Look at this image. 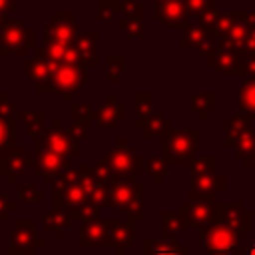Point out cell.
<instances>
[{"label": "cell", "instance_id": "30bf717a", "mask_svg": "<svg viewBox=\"0 0 255 255\" xmlns=\"http://www.w3.org/2000/svg\"><path fill=\"white\" fill-rule=\"evenodd\" d=\"M36 171L44 177L46 183H54V179L68 167H72V157H66V155H60V153H54V151H48V149H40L36 151Z\"/></svg>", "mask_w": 255, "mask_h": 255}, {"label": "cell", "instance_id": "d6986e66", "mask_svg": "<svg viewBox=\"0 0 255 255\" xmlns=\"http://www.w3.org/2000/svg\"><path fill=\"white\" fill-rule=\"evenodd\" d=\"M74 46L78 48V52L82 56V62L86 66H96L98 64V30L80 32Z\"/></svg>", "mask_w": 255, "mask_h": 255}, {"label": "cell", "instance_id": "83f0119b", "mask_svg": "<svg viewBox=\"0 0 255 255\" xmlns=\"http://www.w3.org/2000/svg\"><path fill=\"white\" fill-rule=\"evenodd\" d=\"M118 12H124V4L120 0H98V16L100 20H112Z\"/></svg>", "mask_w": 255, "mask_h": 255}, {"label": "cell", "instance_id": "7bdbcfd3", "mask_svg": "<svg viewBox=\"0 0 255 255\" xmlns=\"http://www.w3.org/2000/svg\"><path fill=\"white\" fill-rule=\"evenodd\" d=\"M145 4H159V2H163V0H143Z\"/></svg>", "mask_w": 255, "mask_h": 255}, {"label": "cell", "instance_id": "ac0fdd59", "mask_svg": "<svg viewBox=\"0 0 255 255\" xmlns=\"http://www.w3.org/2000/svg\"><path fill=\"white\" fill-rule=\"evenodd\" d=\"M108 243V225L100 219H90L82 225L80 245L82 247H100Z\"/></svg>", "mask_w": 255, "mask_h": 255}, {"label": "cell", "instance_id": "8fae6325", "mask_svg": "<svg viewBox=\"0 0 255 255\" xmlns=\"http://www.w3.org/2000/svg\"><path fill=\"white\" fill-rule=\"evenodd\" d=\"M28 165H30V157L24 147L16 145L0 153V173L6 175L8 183H16L18 175H22Z\"/></svg>", "mask_w": 255, "mask_h": 255}, {"label": "cell", "instance_id": "d4e9b609", "mask_svg": "<svg viewBox=\"0 0 255 255\" xmlns=\"http://www.w3.org/2000/svg\"><path fill=\"white\" fill-rule=\"evenodd\" d=\"M135 128H137V129H143V133H145L147 137H153V135L161 133V131L167 128V122H165L163 118H159V116H149V118L145 116L143 122L137 120Z\"/></svg>", "mask_w": 255, "mask_h": 255}, {"label": "cell", "instance_id": "277c9868", "mask_svg": "<svg viewBox=\"0 0 255 255\" xmlns=\"http://www.w3.org/2000/svg\"><path fill=\"white\" fill-rule=\"evenodd\" d=\"M34 219H20L16 229L10 233L8 255H34L36 247L44 245V239L34 237Z\"/></svg>", "mask_w": 255, "mask_h": 255}, {"label": "cell", "instance_id": "5b68a950", "mask_svg": "<svg viewBox=\"0 0 255 255\" xmlns=\"http://www.w3.org/2000/svg\"><path fill=\"white\" fill-rule=\"evenodd\" d=\"M108 193H110V207L112 209H126L133 199L139 197L143 191V185L135 183L133 177H120L114 175L108 183Z\"/></svg>", "mask_w": 255, "mask_h": 255}, {"label": "cell", "instance_id": "ee69618b", "mask_svg": "<svg viewBox=\"0 0 255 255\" xmlns=\"http://www.w3.org/2000/svg\"><path fill=\"white\" fill-rule=\"evenodd\" d=\"M118 255H126V253H124V249H118Z\"/></svg>", "mask_w": 255, "mask_h": 255}, {"label": "cell", "instance_id": "836d02e7", "mask_svg": "<svg viewBox=\"0 0 255 255\" xmlns=\"http://www.w3.org/2000/svg\"><path fill=\"white\" fill-rule=\"evenodd\" d=\"M0 116L2 118H18L14 104L8 100V96L4 92H0Z\"/></svg>", "mask_w": 255, "mask_h": 255}, {"label": "cell", "instance_id": "cb8c5ba5", "mask_svg": "<svg viewBox=\"0 0 255 255\" xmlns=\"http://www.w3.org/2000/svg\"><path fill=\"white\" fill-rule=\"evenodd\" d=\"M116 28L124 32L128 38H139L143 34V18H118Z\"/></svg>", "mask_w": 255, "mask_h": 255}, {"label": "cell", "instance_id": "4fadbf2b", "mask_svg": "<svg viewBox=\"0 0 255 255\" xmlns=\"http://www.w3.org/2000/svg\"><path fill=\"white\" fill-rule=\"evenodd\" d=\"M249 26H247V20H245V12H233V24L231 28L219 36V42L225 50H241L245 48V42H247V36H249Z\"/></svg>", "mask_w": 255, "mask_h": 255}, {"label": "cell", "instance_id": "f546056e", "mask_svg": "<svg viewBox=\"0 0 255 255\" xmlns=\"http://www.w3.org/2000/svg\"><path fill=\"white\" fill-rule=\"evenodd\" d=\"M185 6H187L189 18H199L205 10L217 6V0H185Z\"/></svg>", "mask_w": 255, "mask_h": 255}, {"label": "cell", "instance_id": "ab89813d", "mask_svg": "<svg viewBox=\"0 0 255 255\" xmlns=\"http://www.w3.org/2000/svg\"><path fill=\"white\" fill-rule=\"evenodd\" d=\"M243 70H245V74H255V56H251V58L245 60Z\"/></svg>", "mask_w": 255, "mask_h": 255}, {"label": "cell", "instance_id": "9c48e42d", "mask_svg": "<svg viewBox=\"0 0 255 255\" xmlns=\"http://www.w3.org/2000/svg\"><path fill=\"white\" fill-rule=\"evenodd\" d=\"M153 20L159 22L161 26H187L189 24V14H187V6L185 0H163L159 4H155L153 10Z\"/></svg>", "mask_w": 255, "mask_h": 255}, {"label": "cell", "instance_id": "e575fe53", "mask_svg": "<svg viewBox=\"0 0 255 255\" xmlns=\"http://www.w3.org/2000/svg\"><path fill=\"white\" fill-rule=\"evenodd\" d=\"M14 209H18V205L8 199V193H0V221H6L8 213Z\"/></svg>", "mask_w": 255, "mask_h": 255}, {"label": "cell", "instance_id": "9a60e30c", "mask_svg": "<svg viewBox=\"0 0 255 255\" xmlns=\"http://www.w3.org/2000/svg\"><path fill=\"white\" fill-rule=\"evenodd\" d=\"M58 64H60V62L50 60L40 48H36V54H34V56L28 60V64H26L28 84H38V82L48 80V78L54 74V70H56Z\"/></svg>", "mask_w": 255, "mask_h": 255}, {"label": "cell", "instance_id": "7402d4cb", "mask_svg": "<svg viewBox=\"0 0 255 255\" xmlns=\"http://www.w3.org/2000/svg\"><path fill=\"white\" fill-rule=\"evenodd\" d=\"M18 120L26 124L30 137H40V133H42L40 126H42V120H44V112H40V110H36V112L24 110V112H18Z\"/></svg>", "mask_w": 255, "mask_h": 255}, {"label": "cell", "instance_id": "7a4b0ae2", "mask_svg": "<svg viewBox=\"0 0 255 255\" xmlns=\"http://www.w3.org/2000/svg\"><path fill=\"white\" fill-rule=\"evenodd\" d=\"M36 46V32L26 26L24 20H8L0 34V58L26 56Z\"/></svg>", "mask_w": 255, "mask_h": 255}, {"label": "cell", "instance_id": "52a82bcc", "mask_svg": "<svg viewBox=\"0 0 255 255\" xmlns=\"http://www.w3.org/2000/svg\"><path fill=\"white\" fill-rule=\"evenodd\" d=\"M44 36L72 46L76 42V38L80 36V24L72 18L70 12H60L58 10V12H54L52 20L44 26Z\"/></svg>", "mask_w": 255, "mask_h": 255}, {"label": "cell", "instance_id": "ba28073f", "mask_svg": "<svg viewBox=\"0 0 255 255\" xmlns=\"http://www.w3.org/2000/svg\"><path fill=\"white\" fill-rule=\"evenodd\" d=\"M88 203H92L90 201V193L80 183L66 185L62 189H56V193H54V207L66 209L72 219H80V211Z\"/></svg>", "mask_w": 255, "mask_h": 255}, {"label": "cell", "instance_id": "8d00e7d4", "mask_svg": "<svg viewBox=\"0 0 255 255\" xmlns=\"http://www.w3.org/2000/svg\"><path fill=\"white\" fill-rule=\"evenodd\" d=\"M124 211L129 215V219H141V217H143V205H141L139 197H137V199H133V201H131Z\"/></svg>", "mask_w": 255, "mask_h": 255}, {"label": "cell", "instance_id": "60d3db41", "mask_svg": "<svg viewBox=\"0 0 255 255\" xmlns=\"http://www.w3.org/2000/svg\"><path fill=\"white\" fill-rule=\"evenodd\" d=\"M6 22H8V20H6V14H2V12H0V34H2V30H4Z\"/></svg>", "mask_w": 255, "mask_h": 255}, {"label": "cell", "instance_id": "5bb4252c", "mask_svg": "<svg viewBox=\"0 0 255 255\" xmlns=\"http://www.w3.org/2000/svg\"><path fill=\"white\" fill-rule=\"evenodd\" d=\"M100 128H114L118 122L126 118V104L118 100V94H108V98L100 104L98 112L94 114Z\"/></svg>", "mask_w": 255, "mask_h": 255}, {"label": "cell", "instance_id": "4316f807", "mask_svg": "<svg viewBox=\"0 0 255 255\" xmlns=\"http://www.w3.org/2000/svg\"><path fill=\"white\" fill-rule=\"evenodd\" d=\"M126 68V58L124 56H110L108 58V84H116Z\"/></svg>", "mask_w": 255, "mask_h": 255}, {"label": "cell", "instance_id": "1f68e13d", "mask_svg": "<svg viewBox=\"0 0 255 255\" xmlns=\"http://www.w3.org/2000/svg\"><path fill=\"white\" fill-rule=\"evenodd\" d=\"M151 112V94H137L135 96V114L141 116H149Z\"/></svg>", "mask_w": 255, "mask_h": 255}, {"label": "cell", "instance_id": "2e32d148", "mask_svg": "<svg viewBox=\"0 0 255 255\" xmlns=\"http://www.w3.org/2000/svg\"><path fill=\"white\" fill-rule=\"evenodd\" d=\"M108 225V247H116V249H126L133 243V223L131 221H120V219H112L106 221Z\"/></svg>", "mask_w": 255, "mask_h": 255}, {"label": "cell", "instance_id": "44dd1931", "mask_svg": "<svg viewBox=\"0 0 255 255\" xmlns=\"http://www.w3.org/2000/svg\"><path fill=\"white\" fill-rule=\"evenodd\" d=\"M16 126H18V118H2L0 116V153L16 147L18 139H16Z\"/></svg>", "mask_w": 255, "mask_h": 255}, {"label": "cell", "instance_id": "d590c367", "mask_svg": "<svg viewBox=\"0 0 255 255\" xmlns=\"http://www.w3.org/2000/svg\"><path fill=\"white\" fill-rule=\"evenodd\" d=\"M147 169L153 173V181H155V183H157V181H161V175H163L165 167L161 165V161H159V159H155V157H147Z\"/></svg>", "mask_w": 255, "mask_h": 255}, {"label": "cell", "instance_id": "7c38bea8", "mask_svg": "<svg viewBox=\"0 0 255 255\" xmlns=\"http://www.w3.org/2000/svg\"><path fill=\"white\" fill-rule=\"evenodd\" d=\"M181 46L183 48H197L203 54H213L215 46H213V36L209 32V28H205L203 24H187L183 26V36H181Z\"/></svg>", "mask_w": 255, "mask_h": 255}, {"label": "cell", "instance_id": "f35d334b", "mask_svg": "<svg viewBox=\"0 0 255 255\" xmlns=\"http://www.w3.org/2000/svg\"><path fill=\"white\" fill-rule=\"evenodd\" d=\"M16 8V0H0V12L2 14H8Z\"/></svg>", "mask_w": 255, "mask_h": 255}, {"label": "cell", "instance_id": "f6af8a7d", "mask_svg": "<svg viewBox=\"0 0 255 255\" xmlns=\"http://www.w3.org/2000/svg\"><path fill=\"white\" fill-rule=\"evenodd\" d=\"M46 2H52V0H46Z\"/></svg>", "mask_w": 255, "mask_h": 255}, {"label": "cell", "instance_id": "d6a6232c", "mask_svg": "<svg viewBox=\"0 0 255 255\" xmlns=\"http://www.w3.org/2000/svg\"><path fill=\"white\" fill-rule=\"evenodd\" d=\"M143 4L137 0H124V14L128 18H143Z\"/></svg>", "mask_w": 255, "mask_h": 255}, {"label": "cell", "instance_id": "8992f818", "mask_svg": "<svg viewBox=\"0 0 255 255\" xmlns=\"http://www.w3.org/2000/svg\"><path fill=\"white\" fill-rule=\"evenodd\" d=\"M114 173L120 177H133V173H139L143 169V163L139 161V157L133 155L131 147H128V141L124 137H118L116 147L110 149L108 153Z\"/></svg>", "mask_w": 255, "mask_h": 255}, {"label": "cell", "instance_id": "6da1fadb", "mask_svg": "<svg viewBox=\"0 0 255 255\" xmlns=\"http://www.w3.org/2000/svg\"><path fill=\"white\" fill-rule=\"evenodd\" d=\"M88 80V66L86 64H72V62H60L54 70V74L34 84V90L38 94H62L64 102L72 100V94L80 92L82 86Z\"/></svg>", "mask_w": 255, "mask_h": 255}, {"label": "cell", "instance_id": "74e56055", "mask_svg": "<svg viewBox=\"0 0 255 255\" xmlns=\"http://www.w3.org/2000/svg\"><path fill=\"white\" fill-rule=\"evenodd\" d=\"M243 52H251V54H255V28L249 30V36H247V42H245Z\"/></svg>", "mask_w": 255, "mask_h": 255}, {"label": "cell", "instance_id": "603a6c76", "mask_svg": "<svg viewBox=\"0 0 255 255\" xmlns=\"http://www.w3.org/2000/svg\"><path fill=\"white\" fill-rule=\"evenodd\" d=\"M145 255H185V249L173 243H159L155 239H147Z\"/></svg>", "mask_w": 255, "mask_h": 255}, {"label": "cell", "instance_id": "484cf974", "mask_svg": "<svg viewBox=\"0 0 255 255\" xmlns=\"http://www.w3.org/2000/svg\"><path fill=\"white\" fill-rule=\"evenodd\" d=\"M92 173H94V177H96L98 183H108V181L116 175L110 157H100V159L96 161V165L92 167Z\"/></svg>", "mask_w": 255, "mask_h": 255}, {"label": "cell", "instance_id": "ffe728a7", "mask_svg": "<svg viewBox=\"0 0 255 255\" xmlns=\"http://www.w3.org/2000/svg\"><path fill=\"white\" fill-rule=\"evenodd\" d=\"M44 221H46V229H50L56 237H62V231L72 227V223H70L72 217H70L68 211H64L62 207L50 209V211L44 215Z\"/></svg>", "mask_w": 255, "mask_h": 255}, {"label": "cell", "instance_id": "b9f144b4", "mask_svg": "<svg viewBox=\"0 0 255 255\" xmlns=\"http://www.w3.org/2000/svg\"><path fill=\"white\" fill-rule=\"evenodd\" d=\"M247 255H255V241L249 245V249H247Z\"/></svg>", "mask_w": 255, "mask_h": 255}, {"label": "cell", "instance_id": "3957f363", "mask_svg": "<svg viewBox=\"0 0 255 255\" xmlns=\"http://www.w3.org/2000/svg\"><path fill=\"white\" fill-rule=\"evenodd\" d=\"M40 149H48V151H54V153H60V155H66V157H80V145H78V139L72 135V131H64L62 129V122L56 120L52 124L50 129H46L40 137H36V151Z\"/></svg>", "mask_w": 255, "mask_h": 255}, {"label": "cell", "instance_id": "e0dca14e", "mask_svg": "<svg viewBox=\"0 0 255 255\" xmlns=\"http://www.w3.org/2000/svg\"><path fill=\"white\" fill-rule=\"evenodd\" d=\"M94 120V112L92 106L88 102H74L72 104V135L80 141L88 135V128L90 122Z\"/></svg>", "mask_w": 255, "mask_h": 255}, {"label": "cell", "instance_id": "4dcf8cb0", "mask_svg": "<svg viewBox=\"0 0 255 255\" xmlns=\"http://www.w3.org/2000/svg\"><path fill=\"white\" fill-rule=\"evenodd\" d=\"M213 58H209V62L213 64V66H217L221 72H229V70H235L237 68V64H235V58H233V54H229V52H219V54H211Z\"/></svg>", "mask_w": 255, "mask_h": 255}, {"label": "cell", "instance_id": "f1b7e54d", "mask_svg": "<svg viewBox=\"0 0 255 255\" xmlns=\"http://www.w3.org/2000/svg\"><path fill=\"white\" fill-rule=\"evenodd\" d=\"M16 191H18V199L20 201H44V195L36 191V185L34 183H18L16 185Z\"/></svg>", "mask_w": 255, "mask_h": 255}]
</instances>
